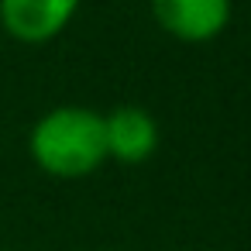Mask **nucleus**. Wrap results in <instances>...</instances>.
<instances>
[{"instance_id":"obj_1","label":"nucleus","mask_w":251,"mask_h":251,"mask_svg":"<svg viewBox=\"0 0 251 251\" xmlns=\"http://www.w3.org/2000/svg\"><path fill=\"white\" fill-rule=\"evenodd\" d=\"M31 162L52 179H83L107 162L103 114L90 107H52L28 134Z\"/></svg>"},{"instance_id":"obj_2","label":"nucleus","mask_w":251,"mask_h":251,"mask_svg":"<svg viewBox=\"0 0 251 251\" xmlns=\"http://www.w3.org/2000/svg\"><path fill=\"white\" fill-rule=\"evenodd\" d=\"M155 25L189 45L213 42L230 25V0H148Z\"/></svg>"},{"instance_id":"obj_3","label":"nucleus","mask_w":251,"mask_h":251,"mask_svg":"<svg viewBox=\"0 0 251 251\" xmlns=\"http://www.w3.org/2000/svg\"><path fill=\"white\" fill-rule=\"evenodd\" d=\"M83 0H0V31L25 45L59 38Z\"/></svg>"},{"instance_id":"obj_4","label":"nucleus","mask_w":251,"mask_h":251,"mask_svg":"<svg viewBox=\"0 0 251 251\" xmlns=\"http://www.w3.org/2000/svg\"><path fill=\"white\" fill-rule=\"evenodd\" d=\"M103 134L107 158H117L124 165H138L158 148V124L145 107H117L103 114Z\"/></svg>"},{"instance_id":"obj_5","label":"nucleus","mask_w":251,"mask_h":251,"mask_svg":"<svg viewBox=\"0 0 251 251\" xmlns=\"http://www.w3.org/2000/svg\"><path fill=\"white\" fill-rule=\"evenodd\" d=\"M0 38H4V31H0Z\"/></svg>"}]
</instances>
